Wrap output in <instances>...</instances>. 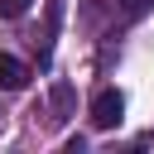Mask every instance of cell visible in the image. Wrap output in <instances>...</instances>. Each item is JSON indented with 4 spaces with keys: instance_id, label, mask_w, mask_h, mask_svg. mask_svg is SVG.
I'll list each match as a JSON object with an SVG mask.
<instances>
[{
    "instance_id": "cell-1",
    "label": "cell",
    "mask_w": 154,
    "mask_h": 154,
    "mask_svg": "<svg viewBox=\"0 0 154 154\" xmlns=\"http://www.w3.org/2000/svg\"><path fill=\"white\" fill-rule=\"evenodd\" d=\"M87 116H91V125H96V130H116V125H120V116H125V96H120L116 87H101V91L91 96Z\"/></svg>"
},
{
    "instance_id": "cell-2",
    "label": "cell",
    "mask_w": 154,
    "mask_h": 154,
    "mask_svg": "<svg viewBox=\"0 0 154 154\" xmlns=\"http://www.w3.org/2000/svg\"><path fill=\"white\" fill-rule=\"evenodd\" d=\"M29 87V67L10 53H0V91H24Z\"/></svg>"
},
{
    "instance_id": "cell-3",
    "label": "cell",
    "mask_w": 154,
    "mask_h": 154,
    "mask_svg": "<svg viewBox=\"0 0 154 154\" xmlns=\"http://www.w3.org/2000/svg\"><path fill=\"white\" fill-rule=\"evenodd\" d=\"M72 101H77V96H72V87H67V82H58V87H53V111H58V120H67Z\"/></svg>"
},
{
    "instance_id": "cell-4",
    "label": "cell",
    "mask_w": 154,
    "mask_h": 154,
    "mask_svg": "<svg viewBox=\"0 0 154 154\" xmlns=\"http://www.w3.org/2000/svg\"><path fill=\"white\" fill-rule=\"evenodd\" d=\"M0 14L5 19H19V14H29V0H0Z\"/></svg>"
},
{
    "instance_id": "cell-5",
    "label": "cell",
    "mask_w": 154,
    "mask_h": 154,
    "mask_svg": "<svg viewBox=\"0 0 154 154\" xmlns=\"http://www.w3.org/2000/svg\"><path fill=\"white\" fill-rule=\"evenodd\" d=\"M125 10H130V14H144V10H149V0H125Z\"/></svg>"
}]
</instances>
